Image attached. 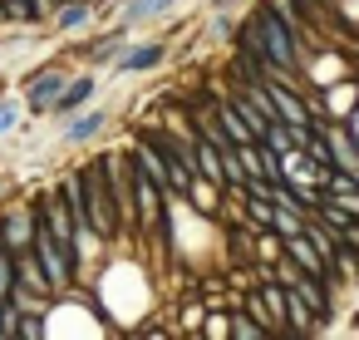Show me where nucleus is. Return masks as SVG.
Instances as JSON below:
<instances>
[{"mask_svg": "<svg viewBox=\"0 0 359 340\" xmlns=\"http://www.w3.org/2000/svg\"><path fill=\"white\" fill-rule=\"evenodd\" d=\"M256 30H261V50H266V60H271V70L276 74H295L300 70V60H305V45H300V35L271 11V6H261L256 15Z\"/></svg>", "mask_w": 359, "mask_h": 340, "instance_id": "nucleus-1", "label": "nucleus"}, {"mask_svg": "<svg viewBox=\"0 0 359 340\" xmlns=\"http://www.w3.org/2000/svg\"><path fill=\"white\" fill-rule=\"evenodd\" d=\"M79 183H84V197H89V222H94V232H99V237H114V232L123 227V217H118V202H114V188H109L104 163H89V168L79 173Z\"/></svg>", "mask_w": 359, "mask_h": 340, "instance_id": "nucleus-2", "label": "nucleus"}, {"mask_svg": "<svg viewBox=\"0 0 359 340\" xmlns=\"http://www.w3.org/2000/svg\"><path fill=\"white\" fill-rule=\"evenodd\" d=\"M266 89H271V104H276V119H280V124H290V129H295V124H310V104H305L290 84H266Z\"/></svg>", "mask_w": 359, "mask_h": 340, "instance_id": "nucleus-3", "label": "nucleus"}, {"mask_svg": "<svg viewBox=\"0 0 359 340\" xmlns=\"http://www.w3.org/2000/svg\"><path fill=\"white\" fill-rule=\"evenodd\" d=\"M15 286L20 291H30V296H50V276H45V266L35 261V251L25 247V251H15Z\"/></svg>", "mask_w": 359, "mask_h": 340, "instance_id": "nucleus-4", "label": "nucleus"}, {"mask_svg": "<svg viewBox=\"0 0 359 340\" xmlns=\"http://www.w3.org/2000/svg\"><path fill=\"white\" fill-rule=\"evenodd\" d=\"M285 256H290V261H300L305 271H315V276H325V281L334 276V271H330V261H325V256L315 251V242H310L305 232H295V237H285Z\"/></svg>", "mask_w": 359, "mask_h": 340, "instance_id": "nucleus-5", "label": "nucleus"}, {"mask_svg": "<svg viewBox=\"0 0 359 340\" xmlns=\"http://www.w3.org/2000/svg\"><path fill=\"white\" fill-rule=\"evenodd\" d=\"M133 163H138V168H143V173H148L158 188H163V192H172V168H168V158H163V153H158L148 138H138V153H133Z\"/></svg>", "mask_w": 359, "mask_h": 340, "instance_id": "nucleus-6", "label": "nucleus"}, {"mask_svg": "<svg viewBox=\"0 0 359 340\" xmlns=\"http://www.w3.org/2000/svg\"><path fill=\"white\" fill-rule=\"evenodd\" d=\"M35 242V212H15L0 222V247H11V251H25Z\"/></svg>", "mask_w": 359, "mask_h": 340, "instance_id": "nucleus-7", "label": "nucleus"}, {"mask_svg": "<svg viewBox=\"0 0 359 340\" xmlns=\"http://www.w3.org/2000/svg\"><path fill=\"white\" fill-rule=\"evenodd\" d=\"M65 84H69V79H65L60 70H40V74L30 79V109H55V99H60Z\"/></svg>", "mask_w": 359, "mask_h": 340, "instance_id": "nucleus-8", "label": "nucleus"}, {"mask_svg": "<svg viewBox=\"0 0 359 340\" xmlns=\"http://www.w3.org/2000/svg\"><path fill=\"white\" fill-rule=\"evenodd\" d=\"M285 320H290V335H315V310L285 286V306H280V330H285Z\"/></svg>", "mask_w": 359, "mask_h": 340, "instance_id": "nucleus-9", "label": "nucleus"}, {"mask_svg": "<svg viewBox=\"0 0 359 340\" xmlns=\"http://www.w3.org/2000/svg\"><path fill=\"white\" fill-rule=\"evenodd\" d=\"M325 143H330V163H334V168L359 173V153H354V143H349L344 129H325Z\"/></svg>", "mask_w": 359, "mask_h": 340, "instance_id": "nucleus-10", "label": "nucleus"}, {"mask_svg": "<svg viewBox=\"0 0 359 340\" xmlns=\"http://www.w3.org/2000/svg\"><path fill=\"white\" fill-rule=\"evenodd\" d=\"M271 227H276V237H295V232H305V212L276 202V207H271Z\"/></svg>", "mask_w": 359, "mask_h": 340, "instance_id": "nucleus-11", "label": "nucleus"}, {"mask_svg": "<svg viewBox=\"0 0 359 340\" xmlns=\"http://www.w3.org/2000/svg\"><path fill=\"white\" fill-rule=\"evenodd\" d=\"M172 6V0H133V6L123 11V25H133V20H153V15H163Z\"/></svg>", "mask_w": 359, "mask_h": 340, "instance_id": "nucleus-12", "label": "nucleus"}, {"mask_svg": "<svg viewBox=\"0 0 359 340\" xmlns=\"http://www.w3.org/2000/svg\"><path fill=\"white\" fill-rule=\"evenodd\" d=\"M89 89H94V79H89V74H84V79H69V89H60L55 109H74V104H84V99H89Z\"/></svg>", "mask_w": 359, "mask_h": 340, "instance_id": "nucleus-13", "label": "nucleus"}, {"mask_svg": "<svg viewBox=\"0 0 359 340\" xmlns=\"http://www.w3.org/2000/svg\"><path fill=\"white\" fill-rule=\"evenodd\" d=\"M158 60H163V45H143V50H133V55H123L118 65H123V70H153Z\"/></svg>", "mask_w": 359, "mask_h": 340, "instance_id": "nucleus-14", "label": "nucleus"}, {"mask_svg": "<svg viewBox=\"0 0 359 340\" xmlns=\"http://www.w3.org/2000/svg\"><path fill=\"white\" fill-rule=\"evenodd\" d=\"M104 129V114H79L74 124H69V143H84V138H94Z\"/></svg>", "mask_w": 359, "mask_h": 340, "instance_id": "nucleus-15", "label": "nucleus"}, {"mask_svg": "<svg viewBox=\"0 0 359 340\" xmlns=\"http://www.w3.org/2000/svg\"><path fill=\"white\" fill-rule=\"evenodd\" d=\"M11 291H15V251L0 247V301H11Z\"/></svg>", "mask_w": 359, "mask_h": 340, "instance_id": "nucleus-16", "label": "nucleus"}, {"mask_svg": "<svg viewBox=\"0 0 359 340\" xmlns=\"http://www.w3.org/2000/svg\"><path fill=\"white\" fill-rule=\"evenodd\" d=\"M187 197H197V207H207V212H217V183H187Z\"/></svg>", "mask_w": 359, "mask_h": 340, "instance_id": "nucleus-17", "label": "nucleus"}, {"mask_svg": "<svg viewBox=\"0 0 359 340\" xmlns=\"http://www.w3.org/2000/svg\"><path fill=\"white\" fill-rule=\"evenodd\" d=\"M15 335H25V340H45V320H40L35 310H20V325H15Z\"/></svg>", "mask_w": 359, "mask_h": 340, "instance_id": "nucleus-18", "label": "nucleus"}, {"mask_svg": "<svg viewBox=\"0 0 359 340\" xmlns=\"http://www.w3.org/2000/svg\"><path fill=\"white\" fill-rule=\"evenodd\" d=\"M231 335H241V340H261V335H271V330H266V325H256V320H246V315H241V320H236V325H231Z\"/></svg>", "mask_w": 359, "mask_h": 340, "instance_id": "nucleus-19", "label": "nucleus"}, {"mask_svg": "<svg viewBox=\"0 0 359 340\" xmlns=\"http://www.w3.org/2000/svg\"><path fill=\"white\" fill-rule=\"evenodd\" d=\"M84 15H89V6H84V0H74V6L60 15V25H84Z\"/></svg>", "mask_w": 359, "mask_h": 340, "instance_id": "nucleus-20", "label": "nucleus"}, {"mask_svg": "<svg viewBox=\"0 0 359 340\" xmlns=\"http://www.w3.org/2000/svg\"><path fill=\"white\" fill-rule=\"evenodd\" d=\"M305 20H325V0H295Z\"/></svg>", "mask_w": 359, "mask_h": 340, "instance_id": "nucleus-21", "label": "nucleus"}, {"mask_svg": "<svg viewBox=\"0 0 359 340\" xmlns=\"http://www.w3.org/2000/svg\"><path fill=\"white\" fill-rule=\"evenodd\" d=\"M15 119H20V109H15V104H0V133L15 129Z\"/></svg>", "mask_w": 359, "mask_h": 340, "instance_id": "nucleus-22", "label": "nucleus"}, {"mask_svg": "<svg viewBox=\"0 0 359 340\" xmlns=\"http://www.w3.org/2000/svg\"><path fill=\"white\" fill-rule=\"evenodd\" d=\"M0 340H6V310H0Z\"/></svg>", "mask_w": 359, "mask_h": 340, "instance_id": "nucleus-23", "label": "nucleus"}, {"mask_svg": "<svg viewBox=\"0 0 359 340\" xmlns=\"http://www.w3.org/2000/svg\"><path fill=\"white\" fill-rule=\"evenodd\" d=\"M0 20H11V11H6V6H0Z\"/></svg>", "mask_w": 359, "mask_h": 340, "instance_id": "nucleus-24", "label": "nucleus"}]
</instances>
